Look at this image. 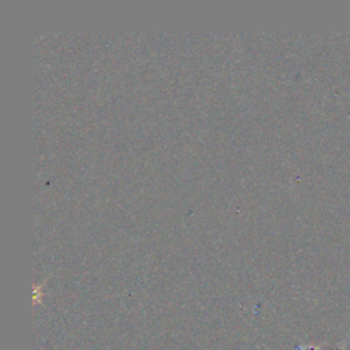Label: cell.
Listing matches in <instances>:
<instances>
[{
	"label": "cell",
	"mask_w": 350,
	"mask_h": 350,
	"mask_svg": "<svg viewBox=\"0 0 350 350\" xmlns=\"http://www.w3.org/2000/svg\"><path fill=\"white\" fill-rule=\"evenodd\" d=\"M304 350H320L319 348H313V346H309V348H304Z\"/></svg>",
	"instance_id": "cell-1"
}]
</instances>
